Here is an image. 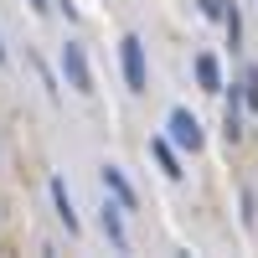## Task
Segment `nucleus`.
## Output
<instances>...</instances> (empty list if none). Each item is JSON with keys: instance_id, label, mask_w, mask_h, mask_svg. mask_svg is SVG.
Masks as SVG:
<instances>
[{"instance_id": "7ed1b4c3", "label": "nucleus", "mask_w": 258, "mask_h": 258, "mask_svg": "<svg viewBox=\"0 0 258 258\" xmlns=\"http://www.w3.org/2000/svg\"><path fill=\"white\" fill-rule=\"evenodd\" d=\"M119 62H124V83H129V93H145L150 88V78H145V41L129 31L119 41Z\"/></svg>"}, {"instance_id": "9b49d317", "label": "nucleus", "mask_w": 258, "mask_h": 258, "mask_svg": "<svg viewBox=\"0 0 258 258\" xmlns=\"http://www.w3.org/2000/svg\"><path fill=\"white\" fill-rule=\"evenodd\" d=\"M57 11H62V16H68V21L78 16V6H73V0H57Z\"/></svg>"}, {"instance_id": "1a4fd4ad", "label": "nucleus", "mask_w": 258, "mask_h": 258, "mask_svg": "<svg viewBox=\"0 0 258 258\" xmlns=\"http://www.w3.org/2000/svg\"><path fill=\"white\" fill-rule=\"evenodd\" d=\"M243 98H248V109H258V68L243 73Z\"/></svg>"}, {"instance_id": "f8f14e48", "label": "nucleus", "mask_w": 258, "mask_h": 258, "mask_svg": "<svg viewBox=\"0 0 258 258\" xmlns=\"http://www.w3.org/2000/svg\"><path fill=\"white\" fill-rule=\"evenodd\" d=\"M0 68H6V36H0Z\"/></svg>"}, {"instance_id": "6e6552de", "label": "nucleus", "mask_w": 258, "mask_h": 258, "mask_svg": "<svg viewBox=\"0 0 258 258\" xmlns=\"http://www.w3.org/2000/svg\"><path fill=\"white\" fill-rule=\"evenodd\" d=\"M150 150H155V160L170 181H181V160H176V150H170V140H150Z\"/></svg>"}, {"instance_id": "39448f33", "label": "nucleus", "mask_w": 258, "mask_h": 258, "mask_svg": "<svg viewBox=\"0 0 258 258\" xmlns=\"http://www.w3.org/2000/svg\"><path fill=\"white\" fill-rule=\"evenodd\" d=\"M52 207H57V222L68 227V238H78L83 222H78V212H73V197H68V181H62V176H52Z\"/></svg>"}, {"instance_id": "20e7f679", "label": "nucleus", "mask_w": 258, "mask_h": 258, "mask_svg": "<svg viewBox=\"0 0 258 258\" xmlns=\"http://www.w3.org/2000/svg\"><path fill=\"white\" fill-rule=\"evenodd\" d=\"M98 227H103V238H109L119 253L129 248V232H124V202H119V197H103V207H98Z\"/></svg>"}, {"instance_id": "f03ea898", "label": "nucleus", "mask_w": 258, "mask_h": 258, "mask_svg": "<svg viewBox=\"0 0 258 258\" xmlns=\"http://www.w3.org/2000/svg\"><path fill=\"white\" fill-rule=\"evenodd\" d=\"M165 129H170L165 140L176 145V150H186V155H197L202 140H207V135H202V119L191 114V109H170V114H165Z\"/></svg>"}, {"instance_id": "f257e3e1", "label": "nucleus", "mask_w": 258, "mask_h": 258, "mask_svg": "<svg viewBox=\"0 0 258 258\" xmlns=\"http://www.w3.org/2000/svg\"><path fill=\"white\" fill-rule=\"evenodd\" d=\"M57 68H62V83H68L78 98H88V93H93V68H88V52H83V41H68V47L57 52Z\"/></svg>"}, {"instance_id": "423d86ee", "label": "nucleus", "mask_w": 258, "mask_h": 258, "mask_svg": "<svg viewBox=\"0 0 258 258\" xmlns=\"http://www.w3.org/2000/svg\"><path fill=\"white\" fill-rule=\"evenodd\" d=\"M191 68H197V83H202L207 93H222V68H217V57H212V52H197Z\"/></svg>"}, {"instance_id": "9d476101", "label": "nucleus", "mask_w": 258, "mask_h": 258, "mask_svg": "<svg viewBox=\"0 0 258 258\" xmlns=\"http://www.w3.org/2000/svg\"><path fill=\"white\" fill-rule=\"evenodd\" d=\"M26 11L31 16H52V0H26Z\"/></svg>"}, {"instance_id": "0eeeda50", "label": "nucleus", "mask_w": 258, "mask_h": 258, "mask_svg": "<svg viewBox=\"0 0 258 258\" xmlns=\"http://www.w3.org/2000/svg\"><path fill=\"white\" fill-rule=\"evenodd\" d=\"M98 176H103V191H109V197H119L124 207H135V186L124 181V170H119V165H103Z\"/></svg>"}]
</instances>
